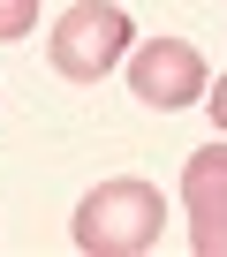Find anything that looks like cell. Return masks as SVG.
Wrapping results in <instances>:
<instances>
[{
    "mask_svg": "<svg viewBox=\"0 0 227 257\" xmlns=\"http://www.w3.org/2000/svg\"><path fill=\"white\" fill-rule=\"evenodd\" d=\"M159 219H167V204H159L152 182H137V174L98 182L76 204V249L83 257H144L159 242Z\"/></svg>",
    "mask_w": 227,
    "mask_h": 257,
    "instance_id": "1",
    "label": "cell"
},
{
    "mask_svg": "<svg viewBox=\"0 0 227 257\" xmlns=\"http://www.w3.org/2000/svg\"><path fill=\"white\" fill-rule=\"evenodd\" d=\"M122 53H129V16L113 0H76L46 38V61L68 83H98L106 68H122Z\"/></svg>",
    "mask_w": 227,
    "mask_h": 257,
    "instance_id": "2",
    "label": "cell"
},
{
    "mask_svg": "<svg viewBox=\"0 0 227 257\" xmlns=\"http://www.w3.org/2000/svg\"><path fill=\"white\" fill-rule=\"evenodd\" d=\"M129 91L144 98V106H159V113H174V106H204V53L189 46V38H144L137 53H129Z\"/></svg>",
    "mask_w": 227,
    "mask_h": 257,
    "instance_id": "3",
    "label": "cell"
},
{
    "mask_svg": "<svg viewBox=\"0 0 227 257\" xmlns=\"http://www.w3.org/2000/svg\"><path fill=\"white\" fill-rule=\"evenodd\" d=\"M182 204H189V242L197 257H227V144L212 137L182 167Z\"/></svg>",
    "mask_w": 227,
    "mask_h": 257,
    "instance_id": "4",
    "label": "cell"
},
{
    "mask_svg": "<svg viewBox=\"0 0 227 257\" xmlns=\"http://www.w3.org/2000/svg\"><path fill=\"white\" fill-rule=\"evenodd\" d=\"M31 23H38V0H0V46L31 38Z\"/></svg>",
    "mask_w": 227,
    "mask_h": 257,
    "instance_id": "5",
    "label": "cell"
},
{
    "mask_svg": "<svg viewBox=\"0 0 227 257\" xmlns=\"http://www.w3.org/2000/svg\"><path fill=\"white\" fill-rule=\"evenodd\" d=\"M204 106H212V121H219V137H227V76H219V83L204 91Z\"/></svg>",
    "mask_w": 227,
    "mask_h": 257,
    "instance_id": "6",
    "label": "cell"
}]
</instances>
